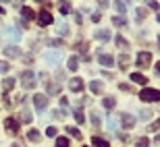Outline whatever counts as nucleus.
Listing matches in <instances>:
<instances>
[{"label":"nucleus","instance_id":"obj_1","mask_svg":"<svg viewBox=\"0 0 160 147\" xmlns=\"http://www.w3.org/2000/svg\"><path fill=\"white\" fill-rule=\"evenodd\" d=\"M139 100L148 102V104H152V102H160V91H158V89H152V87H143L142 91H139Z\"/></svg>","mask_w":160,"mask_h":147},{"label":"nucleus","instance_id":"obj_2","mask_svg":"<svg viewBox=\"0 0 160 147\" xmlns=\"http://www.w3.org/2000/svg\"><path fill=\"white\" fill-rule=\"evenodd\" d=\"M135 62H137L139 69H148V66L152 64V54H150V52H139L135 56Z\"/></svg>","mask_w":160,"mask_h":147},{"label":"nucleus","instance_id":"obj_3","mask_svg":"<svg viewBox=\"0 0 160 147\" xmlns=\"http://www.w3.org/2000/svg\"><path fill=\"white\" fill-rule=\"evenodd\" d=\"M21 79H23V87L25 89H33L38 85V83H36V75H33L31 71H23Z\"/></svg>","mask_w":160,"mask_h":147},{"label":"nucleus","instance_id":"obj_4","mask_svg":"<svg viewBox=\"0 0 160 147\" xmlns=\"http://www.w3.org/2000/svg\"><path fill=\"white\" fill-rule=\"evenodd\" d=\"M44 62H48V64H58L60 62V58H62V52L60 50H54V52H46L44 56Z\"/></svg>","mask_w":160,"mask_h":147},{"label":"nucleus","instance_id":"obj_5","mask_svg":"<svg viewBox=\"0 0 160 147\" xmlns=\"http://www.w3.org/2000/svg\"><path fill=\"white\" fill-rule=\"evenodd\" d=\"M2 36H4L6 40H11V41H19L21 40V33H19L17 27H4V29H2Z\"/></svg>","mask_w":160,"mask_h":147},{"label":"nucleus","instance_id":"obj_6","mask_svg":"<svg viewBox=\"0 0 160 147\" xmlns=\"http://www.w3.org/2000/svg\"><path fill=\"white\" fill-rule=\"evenodd\" d=\"M33 104H36V110H38V112L46 110V108H48V95H42V93H38L36 97H33Z\"/></svg>","mask_w":160,"mask_h":147},{"label":"nucleus","instance_id":"obj_7","mask_svg":"<svg viewBox=\"0 0 160 147\" xmlns=\"http://www.w3.org/2000/svg\"><path fill=\"white\" fill-rule=\"evenodd\" d=\"M4 54H6V58H21V56H23L21 48H17V46H6Z\"/></svg>","mask_w":160,"mask_h":147},{"label":"nucleus","instance_id":"obj_8","mask_svg":"<svg viewBox=\"0 0 160 147\" xmlns=\"http://www.w3.org/2000/svg\"><path fill=\"white\" fill-rule=\"evenodd\" d=\"M58 11H60V15H62V17L71 15V12H73L71 2H69V0H60V2H58Z\"/></svg>","mask_w":160,"mask_h":147},{"label":"nucleus","instance_id":"obj_9","mask_svg":"<svg viewBox=\"0 0 160 147\" xmlns=\"http://www.w3.org/2000/svg\"><path fill=\"white\" fill-rule=\"evenodd\" d=\"M121 124H123L125 129H133L135 126V118L131 116V114H121Z\"/></svg>","mask_w":160,"mask_h":147},{"label":"nucleus","instance_id":"obj_10","mask_svg":"<svg viewBox=\"0 0 160 147\" xmlns=\"http://www.w3.org/2000/svg\"><path fill=\"white\" fill-rule=\"evenodd\" d=\"M4 126H6V130H11V133H19V120L17 118H6V122H4Z\"/></svg>","mask_w":160,"mask_h":147},{"label":"nucleus","instance_id":"obj_11","mask_svg":"<svg viewBox=\"0 0 160 147\" xmlns=\"http://www.w3.org/2000/svg\"><path fill=\"white\" fill-rule=\"evenodd\" d=\"M98 62H100L102 66H112L114 64V58L110 56V54H100V56H98Z\"/></svg>","mask_w":160,"mask_h":147},{"label":"nucleus","instance_id":"obj_12","mask_svg":"<svg viewBox=\"0 0 160 147\" xmlns=\"http://www.w3.org/2000/svg\"><path fill=\"white\" fill-rule=\"evenodd\" d=\"M38 21H40V25H50L52 23V15L48 11H42L40 15H38Z\"/></svg>","mask_w":160,"mask_h":147},{"label":"nucleus","instance_id":"obj_13","mask_svg":"<svg viewBox=\"0 0 160 147\" xmlns=\"http://www.w3.org/2000/svg\"><path fill=\"white\" fill-rule=\"evenodd\" d=\"M94 40H98V41H108L110 40V31H106V29H98L94 33Z\"/></svg>","mask_w":160,"mask_h":147},{"label":"nucleus","instance_id":"obj_14","mask_svg":"<svg viewBox=\"0 0 160 147\" xmlns=\"http://www.w3.org/2000/svg\"><path fill=\"white\" fill-rule=\"evenodd\" d=\"M89 91H92V93H102V91H104V83L102 81H92L89 83Z\"/></svg>","mask_w":160,"mask_h":147},{"label":"nucleus","instance_id":"obj_15","mask_svg":"<svg viewBox=\"0 0 160 147\" xmlns=\"http://www.w3.org/2000/svg\"><path fill=\"white\" fill-rule=\"evenodd\" d=\"M69 87H71V91H77V93H79V91L83 89V81L79 79V77H75V79L69 83Z\"/></svg>","mask_w":160,"mask_h":147},{"label":"nucleus","instance_id":"obj_16","mask_svg":"<svg viewBox=\"0 0 160 147\" xmlns=\"http://www.w3.org/2000/svg\"><path fill=\"white\" fill-rule=\"evenodd\" d=\"M56 33H58V36H62V37L69 36V25H67L65 21H60V23L56 25Z\"/></svg>","mask_w":160,"mask_h":147},{"label":"nucleus","instance_id":"obj_17","mask_svg":"<svg viewBox=\"0 0 160 147\" xmlns=\"http://www.w3.org/2000/svg\"><path fill=\"white\" fill-rule=\"evenodd\" d=\"M27 139H29L31 143H38L42 139V135H40V130H36V129H31L29 133H27Z\"/></svg>","mask_w":160,"mask_h":147},{"label":"nucleus","instance_id":"obj_18","mask_svg":"<svg viewBox=\"0 0 160 147\" xmlns=\"http://www.w3.org/2000/svg\"><path fill=\"white\" fill-rule=\"evenodd\" d=\"M102 104H104V108H108V110H112V108L117 106V100H114L112 95H108V97H104V100H102Z\"/></svg>","mask_w":160,"mask_h":147},{"label":"nucleus","instance_id":"obj_19","mask_svg":"<svg viewBox=\"0 0 160 147\" xmlns=\"http://www.w3.org/2000/svg\"><path fill=\"white\" fill-rule=\"evenodd\" d=\"M131 81H133V83H139V85H143V83H148V79H146L142 73H133V75H131Z\"/></svg>","mask_w":160,"mask_h":147},{"label":"nucleus","instance_id":"obj_20","mask_svg":"<svg viewBox=\"0 0 160 147\" xmlns=\"http://www.w3.org/2000/svg\"><path fill=\"white\" fill-rule=\"evenodd\" d=\"M92 145H96V147H110L106 139H100V137H92Z\"/></svg>","mask_w":160,"mask_h":147},{"label":"nucleus","instance_id":"obj_21","mask_svg":"<svg viewBox=\"0 0 160 147\" xmlns=\"http://www.w3.org/2000/svg\"><path fill=\"white\" fill-rule=\"evenodd\" d=\"M67 69H69V71H77L79 69V58L77 56H71V58H69V66H67Z\"/></svg>","mask_w":160,"mask_h":147},{"label":"nucleus","instance_id":"obj_22","mask_svg":"<svg viewBox=\"0 0 160 147\" xmlns=\"http://www.w3.org/2000/svg\"><path fill=\"white\" fill-rule=\"evenodd\" d=\"M21 15L25 17V21H27V19H33V17H36V12L31 11L29 6H23V8H21Z\"/></svg>","mask_w":160,"mask_h":147},{"label":"nucleus","instance_id":"obj_23","mask_svg":"<svg viewBox=\"0 0 160 147\" xmlns=\"http://www.w3.org/2000/svg\"><path fill=\"white\" fill-rule=\"evenodd\" d=\"M146 15H148V11H146V8H142V6H137V8H135V19H137V21H143V19H146Z\"/></svg>","mask_w":160,"mask_h":147},{"label":"nucleus","instance_id":"obj_24","mask_svg":"<svg viewBox=\"0 0 160 147\" xmlns=\"http://www.w3.org/2000/svg\"><path fill=\"white\" fill-rule=\"evenodd\" d=\"M112 23L117 25V27H125V25H127V21H125L123 15H117V17H112Z\"/></svg>","mask_w":160,"mask_h":147},{"label":"nucleus","instance_id":"obj_25","mask_svg":"<svg viewBox=\"0 0 160 147\" xmlns=\"http://www.w3.org/2000/svg\"><path fill=\"white\" fill-rule=\"evenodd\" d=\"M67 133L71 137H75V139H81V133H79V129H75V126H67Z\"/></svg>","mask_w":160,"mask_h":147},{"label":"nucleus","instance_id":"obj_26","mask_svg":"<svg viewBox=\"0 0 160 147\" xmlns=\"http://www.w3.org/2000/svg\"><path fill=\"white\" fill-rule=\"evenodd\" d=\"M119 64H121V69H127V64H129V56L127 54H121L119 56Z\"/></svg>","mask_w":160,"mask_h":147},{"label":"nucleus","instance_id":"obj_27","mask_svg":"<svg viewBox=\"0 0 160 147\" xmlns=\"http://www.w3.org/2000/svg\"><path fill=\"white\" fill-rule=\"evenodd\" d=\"M2 85H4L6 91H11V89L15 87V79H11V77H8V79H4V81H2Z\"/></svg>","mask_w":160,"mask_h":147},{"label":"nucleus","instance_id":"obj_28","mask_svg":"<svg viewBox=\"0 0 160 147\" xmlns=\"http://www.w3.org/2000/svg\"><path fill=\"white\" fill-rule=\"evenodd\" d=\"M114 6H117V11H119V12L127 11V2H123V0H114Z\"/></svg>","mask_w":160,"mask_h":147},{"label":"nucleus","instance_id":"obj_29","mask_svg":"<svg viewBox=\"0 0 160 147\" xmlns=\"http://www.w3.org/2000/svg\"><path fill=\"white\" fill-rule=\"evenodd\" d=\"M31 118H33V116H31V112L23 108V112H21V120H23V122H31Z\"/></svg>","mask_w":160,"mask_h":147},{"label":"nucleus","instance_id":"obj_30","mask_svg":"<svg viewBox=\"0 0 160 147\" xmlns=\"http://www.w3.org/2000/svg\"><path fill=\"white\" fill-rule=\"evenodd\" d=\"M152 116H154L152 110H142V112H139V118H142V120H150Z\"/></svg>","mask_w":160,"mask_h":147},{"label":"nucleus","instance_id":"obj_31","mask_svg":"<svg viewBox=\"0 0 160 147\" xmlns=\"http://www.w3.org/2000/svg\"><path fill=\"white\" fill-rule=\"evenodd\" d=\"M56 147H69V139L67 137H58L56 139Z\"/></svg>","mask_w":160,"mask_h":147},{"label":"nucleus","instance_id":"obj_32","mask_svg":"<svg viewBox=\"0 0 160 147\" xmlns=\"http://www.w3.org/2000/svg\"><path fill=\"white\" fill-rule=\"evenodd\" d=\"M135 145H137V147H148V145H150V141L146 139V137H139V139L135 141Z\"/></svg>","mask_w":160,"mask_h":147},{"label":"nucleus","instance_id":"obj_33","mask_svg":"<svg viewBox=\"0 0 160 147\" xmlns=\"http://www.w3.org/2000/svg\"><path fill=\"white\" fill-rule=\"evenodd\" d=\"M92 124L94 126H100V114L98 112H92Z\"/></svg>","mask_w":160,"mask_h":147},{"label":"nucleus","instance_id":"obj_34","mask_svg":"<svg viewBox=\"0 0 160 147\" xmlns=\"http://www.w3.org/2000/svg\"><path fill=\"white\" fill-rule=\"evenodd\" d=\"M117 46H119V48H127L129 44H127V40H125L123 36H117Z\"/></svg>","mask_w":160,"mask_h":147},{"label":"nucleus","instance_id":"obj_35","mask_svg":"<svg viewBox=\"0 0 160 147\" xmlns=\"http://www.w3.org/2000/svg\"><path fill=\"white\" fill-rule=\"evenodd\" d=\"M8 69H11V64L6 60H0V73H8Z\"/></svg>","mask_w":160,"mask_h":147},{"label":"nucleus","instance_id":"obj_36","mask_svg":"<svg viewBox=\"0 0 160 147\" xmlns=\"http://www.w3.org/2000/svg\"><path fill=\"white\" fill-rule=\"evenodd\" d=\"M73 118H75L77 122H83V120H85V118H83V114H81V110H75V112H73Z\"/></svg>","mask_w":160,"mask_h":147},{"label":"nucleus","instance_id":"obj_37","mask_svg":"<svg viewBox=\"0 0 160 147\" xmlns=\"http://www.w3.org/2000/svg\"><path fill=\"white\" fill-rule=\"evenodd\" d=\"M108 126H110V130H117V120L112 116H108Z\"/></svg>","mask_w":160,"mask_h":147},{"label":"nucleus","instance_id":"obj_38","mask_svg":"<svg viewBox=\"0 0 160 147\" xmlns=\"http://www.w3.org/2000/svg\"><path fill=\"white\" fill-rule=\"evenodd\" d=\"M148 6H150V8H154V11H158V8H160V4L156 2V0H148Z\"/></svg>","mask_w":160,"mask_h":147},{"label":"nucleus","instance_id":"obj_39","mask_svg":"<svg viewBox=\"0 0 160 147\" xmlns=\"http://www.w3.org/2000/svg\"><path fill=\"white\" fill-rule=\"evenodd\" d=\"M60 87H56V85H48V93H58Z\"/></svg>","mask_w":160,"mask_h":147},{"label":"nucleus","instance_id":"obj_40","mask_svg":"<svg viewBox=\"0 0 160 147\" xmlns=\"http://www.w3.org/2000/svg\"><path fill=\"white\" fill-rule=\"evenodd\" d=\"M46 135H48V137H56V129H54V126H48Z\"/></svg>","mask_w":160,"mask_h":147},{"label":"nucleus","instance_id":"obj_41","mask_svg":"<svg viewBox=\"0 0 160 147\" xmlns=\"http://www.w3.org/2000/svg\"><path fill=\"white\" fill-rule=\"evenodd\" d=\"M48 44H50V46H54V48H56V46H62V41H60V40H50V41H48Z\"/></svg>","mask_w":160,"mask_h":147},{"label":"nucleus","instance_id":"obj_42","mask_svg":"<svg viewBox=\"0 0 160 147\" xmlns=\"http://www.w3.org/2000/svg\"><path fill=\"white\" fill-rule=\"evenodd\" d=\"M100 19H102V15H100V12H94V15H92V21H94V23H98Z\"/></svg>","mask_w":160,"mask_h":147},{"label":"nucleus","instance_id":"obj_43","mask_svg":"<svg viewBox=\"0 0 160 147\" xmlns=\"http://www.w3.org/2000/svg\"><path fill=\"white\" fill-rule=\"evenodd\" d=\"M156 129H160V120H156V122L150 126V130H156Z\"/></svg>","mask_w":160,"mask_h":147},{"label":"nucleus","instance_id":"obj_44","mask_svg":"<svg viewBox=\"0 0 160 147\" xmlns=\"http://www.w3.org/2000/svg\"><path fill=\"white\" fill-rule=\"evenodd\" d=\"M121 89H123V91H131V85H125V83H121Z\"/></svg>","mask_w":160,"mask_h":147},{"label":"nucleus","instance_id":"obj_45","mask_svg":"<svg viewBox=\"0 0 160 147\" xmlns=\"http://www.w3.org/2000/svg\"><path fill=\"white\" fill-rule=\"evenodd\" d=\"M100 6H108V0H100Z\"/></svg>","mask_w":160,"mask_h":147},{"label":"nucleus","instance_id":"obj_46","mask_svg":"<svg viewBox=\"0 0 160 147\" xmlns=\"http://www.w3.org/2000/svg\"><path fill=\"white\" fill-rule=\"evenodd\" d=\"M154 69H156V75H160V62H158V64L154 66Z\"/></svg>","mask_w":160,"mask_h":147},{"label":"nucleus","instance_id":"obj_47","mask_svg":"<svg viewBox=\"0 0 160 147\" xmlns=\"http://www.w3.org/2000/svg\"><path fill=\"white\" fill-rule=\"evenodd\" d=\"M38 4H48V0H36Z\"/></svg>","mask_w":160,"mask_h":147},{"label":"nucleus","instance_id":"obj_48","mask_svg":"<svg viewBox=\"0 0 160 147\" xmlns=\"http://www.w3.org/2000/svg\"><path fill=\"white\" fill-rule=\"evenodd\" d=\"M0 15H4V6H0Z\"/></svg>","mask_w":160,"mask_h":147},{"label":"nucleus","instance_id":"obj_49","mask_svg":"<svg viewBox=\"0 0 160 147\" xmlns=\"http://www.w3.org/2000/svg\"><path fill=\"white\" fill-rule=\"evenodd\" d=\"M156 143H160V135H158V137H156Z\"/></svg>","mask_w":160,"mask_h":147},{"label":"nucleus","instance_id":"obj_50","mask_svg":"<svg viewBox=\"0 0 160 147\" xmlns=\"http://www.w3.org/2000/svg\"><path fill=\"white\" fill-rule=\"evenodd\" d=\"M156 19H158V23H160V12H158V17H156Z\"/></svg>","mask_w":160,"mask_h":147},{"label":"nucleus","instance_id":"obj_51","mask_svg":"<svg viewBox=\"0 0 160 147\" xmlns=\"http://www.w3.org/2000/svg\"><path fill=\"white\" fill-rule=\"evenodd\" d=\"M158 46H160V36H158Z\"/></svg>","mask_w":160,"mask_h":147},{"label":"nucleus","instance_id":"obj_52","mask_svg":"<svg viewBox=\"0 0 160 147\" xmlns=\"http://www.w3.org/2000/svg\"><path fill=\"white\" fill-rule=\"evenodd\" d=\"M15 2H23V0H15Z\"/></svg>","mask_w":160,"mask_h":147},{"label":"nucleus","instance_id":"obj_53","mask_svg":"<svg viewBox=\"0 0 160 147\" xmlns=\"http://www.w3.org/2000/svg\"><path fill=\"white\" fill-rule=\"evenodd\" d=\"M2 2H6V0H2Z\"/></svg>","mask_w":160,"mask_h":147},{"label":"nucleus","instance_id":"obj_54","mask_svg":"<svg viewBox=\"0 0 160 147\" xmlns=\"http://www.w3.org/2000/svg\"><path fill=\"white\" fill-rule=\"evenodd\" d=\"M12 147H17V145H12Z\"/></svg>","mask_w":160,"mask_h":147}]
</instances>
